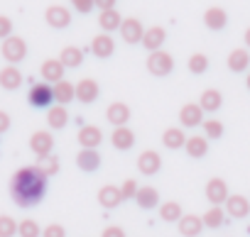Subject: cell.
Instances as JSON below:
<instances>
[{
  "label": "cell",
  "instance_id": "obj_1",
  "mask_svg": "<svg viewBox=\"0 0 250 237\" xmlns=\"http://www.w3.org/2000/svg\"><path fill=\"white\" fill-rule=\"evenodd\" d=\"M47 193V176L37 166H22L10 179V196L20 208L37 205Z\"/></svg>",
  "mask_w": 250,
  "mask_h": 237
},
{
  "label": "cell",
  "instance_id": "obj_2",
  "mask_svg": "<svg viewBox=\"0 0 250 237\" xmlns=\"http://www.w3.org/2000/svg\"><path fill=\"white\" fill-rule=\"evenodd\" d=\"M0 54L5 56V61L8 64H20L25 56H27V42L22 39V37H8V39H3V44H0Z\"/></svg>",
  "mask_w": 250,
  "mask_h": 237
},
{
  "label": "cell",
  "instance_id": "obj_3",
  "mask_svg": "<svg viewBox=\"0 0 250 237\" xmlns=\"http://www.w3.org/2000/svg\"><path fill=\"white\" fill-rule=\"evenodd\" d=\"M147 71L152 73V76H169L172 71H174V56L169 54V52H165V49H160V52H152L150 56H147Z\"/></svg>",
  "mask_w": 250,
  "mask_h": 237
},
{
  "label": "cell",
  "instance_id": "obj_4",
  "mask_svg": "<svg viewBox=\"0 0 250 237\" xmlns=\"http://www.w3.org/2000/svg\"><path fill=\"white\" fill-rule=\"evenodd\" d=\"M27 100H30L32 108H49L54 103V86H49L47 81L32 83V88L27 93Z\"/></svg>",
  "mask_w": 250,
  "mask_h": 237
},
{
  "label": "cell",
  "instance_id": "obj_5",
  "mask_svg": "<svg viewBox=\"0 0 250 237\" xmlns=\"http://www.w3.org/2000/svg\"><path fill=\"white\" fill-rule=\"evenodd\" d=\"M179 123H182V128H187V130L201 128V125H204V108H201L199 103H184L182 110H179Z\"/></svg>",
  "mask_w": 250,
  "mask_h": 237
},
{
  "label": "cell",
  "instance_id": "obj_6",
  "mask_svg": "<svg viewBox=\"0 0 250 237\" xmlns=\"http://www.w3.org/2000/svg\"><path fill=\"white\" fill-rule=\"evenodd\" d=\"M118 32L123 42H128V44H143V37H145V27L138 18H125Z\"/></svg>",
  "mask_w": 250,
  "mask_h": 237
},
{
  "label": "cell",
  "instance_id": "obj_7",
  "mask_svg": "<svg viewBox=\"0 0 250 237\" xmlns=\"http://www.w3.org/2000/svg\"><path fill=\"white\" fill-rule=\"evenodd\" d=\"M30 149L37 154V159H40V157H49L52 149H54V137H52V132L37 130V132L30 137Z\"/></svg>",
  "mask_w": 250,
  "mask_h": 237
},
{
  "label": "cell",
  "instance_id": "obj_8",
  "mask_svg": "<svg viewBox=\"0 0 250 237\" xmlns=\"http://www.w3.org/2000/svg\"><path fill=\"white\" fill-rule=\"evenodd\" d=\"M44 20H47L49 27L64 30V27L71 25V13H69V8H64V5H49L47 13H44Z\"/></svg>",
  "mask_w": 250,
  "mask_h": 237
},
{
  "label": "cell",
  "instance_id": "obj_9",
  "mask_svg": "<svg viewBox=\"0 0 250 237\" xmlns=\"http://www.w3.org/2000/svg\"><path fill=\"white\" fill-rule=\"evenodd\" d=\"M228 196H230L228 193V183L223 179H208V183H206V198H208L211 205H226Z\"/></svg>",
  "mask_w": 250,
  "mask_h": 237
},
{
  "label": "cell",
  "instance_id": "obj_10",
  "mask_svg": "<svg viewBox=\"0 0 250 237\" xmlns=\"http://www.w3.org/2000/svg\"><path fill=\"white\" fill-rule=\"evenodd\" d=\"M160 169H162V157H160V152L145 149V152L138 157V171H140V174L152 176V174H157Z\"/></svg>",
  "mask_w": 250,
  "mask_h": 237
},
{
  "label": "cell",
  "instance_id": "obj_11",
  "mask_svg": "<svg viewBox=\"0 0 250 237\" xmlns=\"http://www.w3.org/2000/svg\"><path fill=\"white\" fill-rule=\"evenodd\" d=\"M226 215H230V218H235V220H243V218H248V213H250V201L245 198V196H238V193H233V196H228V201H226Z\"/></svg>",
  "mask_w": 250,
  "mask_h": 237
},
{
  "label": "cell",
  "instance_id": "obj_12",
  "mask_svg": "<svg viewBox=\"0 0 250 237\" xmlns=\"http://www.w3.org/2000/svg\"><path fill=\"white\" fill-rule=\"evenodd\" d=\"M177 227H179L182 237H196V235H201V232L206 230L201 215H194V213H184L182 220L177 222Z\"/></svg>",
  "mask_w": 250,
  "mask_h": 237
},
{
  "label": "cell",
  "instance_id": "obj_13",
  "mask_svg": "<svg viewBox=\"0 0 250 237\" xmlns=\"http://www.w3.org/2000/svg\"><path fill=\"white\" fill-rule=\"evenodd\" d=\"M105 117L113 128H128V120H130V108L125 103H110L108 110H105Z\"/></svg>",
  "mask_w": 250,
  "mask_h": 237
},
{
  "label": "cell",
  "instance_id": "obj_14",
  "mask_svg": "<svg viewBox=\"0 0 250 237\" xmlns=\"http://www.w3.org/2000/svg\"><path fill=\"white\" fill-rule=\"evenodd\" d=\"M76 140H79L81 149H96V147L103 142V132H101V128H96V125H83V128L79 130Z\"/></svg>",
  "mask_w": 250,
  "mask_h": 237
},
{
  "label": "cell",
  "instance_id": "obj_15",
  "mask_svg": "<svg viewBox=\"0 0 250 237\" xmlns=\"http://www.w3.org/2000/svg\"><path fill=\"white\" fill-rule=\"evenodd\" d=\"M110 142L118 152H130L135 147V132L130 128H115L110 135Z\"/></svg>",
  "mask_w": 250,
  "mask_h": 237
},
{
  "label": "cell",
  "instance_id": "obj_16",
  "mask_svg": "<svg viewBox=\"0 0 250 237\" xmlns=\"http://www.w3.org/2000/svg\"><path fill=\"white\" fill-rule=\"evenodd\" d=\"M64 71H66V66H64L59 59H47V61H42V69H40V73H42V78H44L47 83H59V81H64Z\"/></svg>",
  "mask_w": 250,
  "mask_h": 237
},
{
  "label": "cell",
  "instance_id": "obj_17",
  "mask_svg": "<svg viewBox=\"0 0 250 237\" xmlns=\"http://www.w3.org/2000/svg\"><path fill=\"white\" fill-rule=\"evenodd\" d=\"M125 198H123V191H120V186H103L101 191H98V203L105 208V210H113V208H118L120 203H123Z\"/></svg>",
  "mask_w": 250,
  "mask_h": 237
},
{
  "label": "cell",
  "instance_id": "obj_18",
  "mask_svg": "<svg viewBox=\"0 0 250 237\" xmlns=\"http://www.w3.org/2000/svg\"><path fill=\"white\" fill-rule=\"evenodd\" d=\"M91 52L98 56V59H108V56H113L115 54V42H113V37L110 35H96L93 37V42H91Z\"/></svg>",
  "mask_w": 250,
  "mask_h": 237
},
{
  "label": "cell",
  "instance_id": "obj_19",
  "mask_svg": "<svg viewBox=\"0 0 250 237\" xmlns=\"http://www.w3.org/2000/svg\"><path fill=\"white\" fill-rule=\"evenodd\" d=\"M135 203L143 208V210H155L160 205V193L155 186H140L138 193H135Z\"/></svg>",
  "mask_w": 250,
  "mask_h": 237
},
{
  "label": "cell",
  "instance_id": "obj_20",
  "mask_svg": "<svg viewBox=\"0 0 250 237\" xmlns=\"http://www.w3.org/2000/svg\"><path fill=\"white\" fill-rule=\"evenodd\" d=\"M98 93H101V88H98V83L93 81V78H81L79 83H76V100H81V103H93L96 98H98Z\"/></svg>",
  "mask_w": 250,
  "mask_h": 237
},
{
  "label": "cell",
  "instance_id": "obj_21",
  "mask_svg": "<svg viewBox=\"0 0 250 237\" xmlns=\"http://www.w3.org/2000/svg\"><path fill=\"white\" fill-rule=\"evenodd\" d=\"M22 86V73L18 66L8 64L3 71H0V88H5V91H18Z\"/></svg>",
  "mask_w": 250,
  "mask_h": 237
},
{
  "label": "cell",
  "instance_id": "obj_22",
  "mask_svg": "<svg viewBox=\"0 0 250 237\" xmlns=\"http://www.w3.org/2000/svg\"><path fill=\"white\" fill-rule=\"evenodd\" d=\"M204 25L213 32H221L226 25H228V13L223 8H208L204 13Z\"/></svg>",
  "mask_w": 250,
  "mask_h": 237
},
{
  "label": "cell",
  "instance_id": "obj_23",
  "mask_svg": "<svg viewBox=\"0 0 250 237\" xmlns=\"http://www.w3.org/2000/svg\"><path fill=\"white\" fill-rule=\"evenodd\" d=\"M165 39H167V32H165V27H150V30H145L143 47H145V49L152 54V52H160V49H162Z\"/></svg>",
  "mask_w": 250,
  "mask_h": 237
},
{
  "label": "cell",
  "instance_id": "obj_24",
  "mask_svg": "<svg viewBox=\"0 0 250 237\" xmlns=\"http://www.w3.org/2000/svg\"><path fill=\"white\" fill-rule=\"evenodd\" d=\"M226 64H228V69L233 73H245L250 69V52L248 49H233L228 54V61Z\"/></svg>",
  "mask_w": 250,
  "mask_h": 237
},
{
  "label": "cell",
  "instance_id": "obj_25",
  "mask_svg": "<svg viewBox=\"0 0 250 237\" xmlns=\"http://www.w3.org/2000/svg\"><path fill=\"white\" fill-rule=\"evenodd\" d=\"M187 132L182 130V128H169V130H165L162 132V145L167 147V149H184V145H187Z\"/></svg>",
  "mask_w": 250,
  "mask_h": 237
},
{
  "label": "cell",
  "instance_id": "obj_26",
  "mask_svg": "<svg viewBox=\"0 0 250 237\" xmlns=\"http://www.w3.org/2000/svg\"><path fill=\"white\" fill-rule=\"evenodd\" d=\"M76 166H79L81 171L91 174V171H96V169L101 166V154H98L96 149H81V152L76 154Z\"/></svg>",
  "mask_w": 250,
  "mask_h": 237
},
{
  "label": "cell",
  "instance_id": "obj_27",
  "mask_svg": "<svg viewBox=\"0 0 250 237\" xmlns=\"http://www.w3.org/2000/svg\"><path fill=\"white\" fill-rule=\"evenodd\" d=\"M184 149H187V154L191 157V159H201V157H206V152H208V137L204 135H191L189 140H187V145H184Z\"/></svg>",
  "mask_w": 250,
  "mask_h": 237
},
{
  "label": "cell",
  "instance_id": "obj_28",
  "mask_svg": "<svg viewBox=\"0 0 250 237\" xmlns=\"http://www.w3.org/2000/svg\"><path fill=\"white\" fill-rule=\"evenodd\" d=\"M201 220H204V227H206V230H218V227H223V222H226V208H223V205H211V208L201 215Z\"/></svg>",
  "mask_w": 250,
  "mask_h": 237
},
{
  "label": "cell",
  "instance_id": "obj_29",
  "mask_svg": "<svg viewBox=\"0 0 250 237\" xmlns=\"http://www.w3.org/2000/svg\"><path fill=\"white\" fill-rule=\"evenodd\" d=\"M199 105L204 108V112H216V110H221V105H223V95H221V91H216V88H206V91L201 93Z\"/></svg>",
  "mask_w": 250,
  "mask_h": 237
},
{
  "label": "cell",
  "instance_id": "obj_30",
  "mask_svg": "<svg viewBox=\"0 0 250 237\" xmlns=\"http://www.w3.org/2000/svg\"><path fill=\"white\" fill-rule=\"evenodd\" d=\"M47 125H49L52 130H64V128L69 125V112H66L64 105L49 108V112H47Z\"/></svg>",
  "mask_w": 250,
  "mask_h": 237
},
{
  "label": "cell",
  "instance_id": "obj_31",
  "mask_svg": "<svg viewBox=\"0 0 250 237\" xmlns=\"http://www.w3.org/2000/svg\"><path fill=\"white\" fill-rule=\"evenodd\" d=\"M123 20H125V18H120V13H118V10H103V13L98 15V25H101V30H103L105 35H108V32L120 30Z\"/></svg>",
  "mask_w": 250,
  "mask_h": 237
},
{
  "label": "cell",
  "instance_id": "obj_32",
  "mask_svg": "<svg viewBox=\"0 0 250 237\" xmlns=\"http://www.w3.org/2000/svg\"><path fill=\"white\" fill-rule=\"evenodd\" d=\"M59 61L66 69H76V66L83 64V49H79V47H64L62 54H59Z\"/></svg>",
  "mask_w": 250,
  "mask_h": 237
},
{
  "label": "cell",
  "instance_id": "obj_33",
  "mask_svg": "<svg viewBox=\"0 0 250 237\" xmlns=\"http://www.w3.org/2000/svg\"><path fill=\"white\" fill-rule=\"evenodd\" d=\"M74 98H76V86H74V83H69V81L54 83V100H57L59 105H66V103H71Z\"/></svg>",
  "mask_w": 250,
  "mask_h": 237
},
{
  "label": "cell",
  "instance_id": "obj_34",
  "mask_svg": "<svg viewBox=\"0 0 250 237\" xmlns=\"http://www.w3.org/2000/svg\"><path fill=\"white\" fill-rule=\"evenodd\" d=\"M182 205L177 203V201H167V203H162L160 205V218L165 220V222H179L182 220Z\"/></svg>",
  "mask_w": 250,
  "mask_h": 237
},
{
  "label": "cell",
  "instance_id": "obj_35",
  "mask_svg": "<svg viewBox=\"0 0 250 237\" xmlns=\"http://www.w3.org/2000/svg\"><path fill=\"white\" fill-rule=\"evenodd\" d=\"M35 166H37L44 176H52V174H57V171H59V159H57L54 154H49V157H40Z\"/></svg>",
  "mask_w": 250,
  "mask_h": 237
},
{
  "label": "cell",
  "instance_id": "obj_36",
  "mask_svg": "<svg viewBox=\"0 0 250 237\" xmlns=\"http://www.w3.org/2000/svg\"><path fill=\"white\" fill-rule=\"evenodd\" d=\"M18 235H20V237H42V227L37 225V220L25 218V220H20V230H18Z\"/></svg>",
  "mask_w": 250,
  "mask_h": 237
},
{
  "label": "cell",
  "instance_id": "obj_37",
  "mask_svg": "<svg viewBox=\"0 0 250 237\" xmlns=\"http://www.w3.org/2000/svg\"><path fill=\"white\" fill-rule=\"evenodd\" d=\"M187 66H189L191 73L201 76V73H206V69H208V56H206V54H191Z\"/></svg>",
  "mask_w": 250,
  "mask_h": 237
},
{
  "label": "cell",
  "instance_id": "obj_38",
  "mask_svg": "<svg viewBox=\"0 0 250 237\" xmlns=\"http://www.w3.org/2000/svg\"><path fill=\"white\" fill-rule=\"evenodd\" d=\"M18 230H20V222L15 218L0 215V237H13V235H18Z\"/></svg>",
  "mask_w": 250,
  "mask_h": 237
},
{
  "label": "cell",
  "instance_id": "obj_39",
  "mask_svg": "<svg viewBox=\"0 0 250 237\" xmlns=\"http://www.w3.org/2000/svg\"><path fill=\"white\" fill-rule=\"evenodd\" d=\"M201 130L206 132L208 140H218V137H223V123H221V120H204Z\"/></svg>",
  "mask_w": 250,
  "mask_h": 237
},
{
  "label": "cell",
  "instance_id": "obj_40",
  "mask_svg": "<svg viewBox=\"0 0 250 237\" xmlns=\"http://www.w3.org/2000/svg\"><path fill=\"white\" fill-rule=\"evenodd\" d=\"M69 3H71L74 10L81 13V15H88V13L96 8V0H69Z\"/></svg>",
  "mask_w": 250,
  "mask_h": 237
},
{
  "label": "cell",
  "instance_id": "obj_41",
  "mask_svg": "<svg viewBox=\"0 0 250 237\" xmlns=\"http://www.w3.org/2000/svg\"><path fill=\"white\" fill-rule=\"evenodd\" d=\"M138 183H135V179H125L123 181V186H120V191H123V198H135V193H138Z\"/></svg>",
  "mask_w": 250,
  "mask_h": 237
},
{
  "label": "cell",
  "instance_id": "obj_42",
  "mask_svg": "<svg viewBox=\"0 0 250 237\" xmlns=\"http://www.w3.org/2000/svg\"><path fill=\"white\" fill-rule=\"evenodd\" d=\"M42 237H66V230L59 225V222H52L42 230Z\"/></svg>",
  "mask_w": 250,
  "mask_h": 237
},
{
  "label": "cell",
  "instance_id": "obj_43",
  "mask_svg": "<svg viewBox=\"0 0 250 237\" xmlns=\"http://www.w3.org/2000/svg\"><path fill=\"white\" fill-rule=\"evenodd\" d=\"M13 37V20L8 15H0V39Z\"/></svg>",
  "mask_w": 250,
  "mask_h": 237
},
{
  "label": "cell",
  "instance_id": "obj_44",
  "mask_svg": "<svg viewBox=\"0 0 250 237\" xmlns=\"http://www.w3.org/2000/svg\"><path fill=\"white\" fill-rule=\"evenodd\" d=\"M101 237H125V230L118 227V225H110V227H105V230L101 232Z\"/></svg>",
  "mask_w": 250,
  "mask_h": 237
},
{
  "label": "cell",
  "instance_id": "obj_45",
  "mask_svg": "<svg viewBox=\"0 0 250 237\" xmlns=\"http://www.w3.org/2000/svg\"><path fill=\"white\" fill-rule=\"evenodd\" d=\"M8 130H10V115L0 110V135H3V132H8Z\"/></svg>",
  "mask_w": 250,
  "mask_h": 237
},
{
  "label": "cell",
  "instance_id": "obj_46",
  "mask_svg": "<svg viewBox=\"0 0 250 237\" xmlns=\"http://www.w3.org/2000/svg\"><path fill=\"white\" fill-rule=\"evenodd\" d=\"M115 3L118 0H96V8L103 13V10H115Z\"/></svg>",
  "mask_w": 250,
  "mask_h": 237
},
{
  "label": "cell",
  "instance_id": "obj_47",
  "mask_svg": "<svg viewBox=\"0 0 250 237\" xmlns=\"http://www.w3.org/2000/svg\"><path fill=\"white\" fill-rule=\"evenodd\" d=\"M245 47H248V49H250V27H248V30H245Z\"/></svg>",
  "mask_w": 250,
  "mask_h": 237
},
{
  "label": "cell",
  "instance_id": "obj_48",
  "mask_svg": "<svg viewBox=\"0 0 250 237\" xmlns=\"http://www.w3.org/2000/svg\"><path fill=\"white\" fill-rule=\"evenodd\" d=\"M245 86H248V91H250V73H248V78H245Z\"/></svg>",
  "mask_w": 250,
  "mask_h": 237
}]
</instances>
